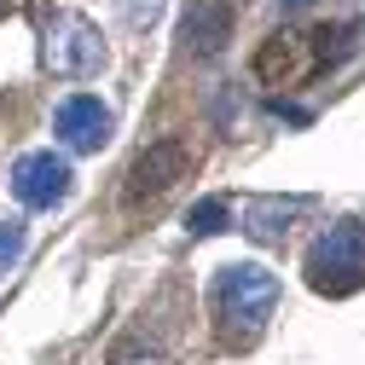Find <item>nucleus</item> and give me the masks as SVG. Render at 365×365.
<instances>
[{"instance_id":"9","label":"nucleus","mask_w":365,"mask_h":365,"mask_svg":"<svg viewBox=\"0 0 365 365\" xmlns=\"http://www.w3.org/2000/svg\"><path fill=\"white\" fill-rule=\"evenodd\" d=\"M290 70H296V35H272L267 47L255 53V76L261 81H284Z\"/></svg>"},{"instance_id":"12","label":"nucleus","mask_w":365,"mask_h":365,"mask_svg":"<svg viewBox=\"0 0 365 365\" xmlns=\"http://www.w3.org/2000/svg\"><path fill=\"white\" fill-rule=\"evenodd\" d=\"M122 6V18L133 24V29H151L157 18H163V0H116Z\"/></svg>"},{"instance_id":"4","label":"nucleus","mask_w":365,"mask_h":365,"mask_svg":"<svg viewBox=\"0 0 365 365\" xmlns=\"http://www.w3.org/2000/svg\"><path fill=\"white\" fill-rule=\"evenodd\" d=\"M12 197L24 209H58L70 197V163L58 151H29L12 163Z\"/></svg>"},{"instance_id":"6","label":"nucleus","mask_w":365,"mask_h":365,"mask_svg":"<svg viewBox=\"0 0 365 365\" xmlns=\"http://www.w3.org/2000/svg\"><path fill=\"white\" fill-rule=\"evenodd\" d=\"M53 128H58V140L70 151H99L110 140V110L99 99H87V93H70L58 110H53Z\"/></svg>"},{"instance_id":"5","label":"nucleus","mask_w":365,"mask_h":365,"mask_svg":"<svg viewBox=\"0 0 365 365\" xmlns=\"http://www.w3.org/2000/svg\"><path fill=\"white\" fill-rule=\"evenodd\" d=\"M186 168H192V151H186V145H180V140H157V145H145L140 157H133V168H128V197L140 203V197L168 192Z\"/></svg>"},{"instance_id":"2","label":"nucleus","mask_w":365,"mask_h":365,"mask_svg":"<svg viewBox=\"0 0 365 365\" xmlns=\"http://www.w3.org/2000/svg\"><path fill=\"white\" fill-rule=\"evenodd\" d=\"M302 272H307V290H319V296H354V290H365V220L325 226V232L307 244Z\"/></svg>"},{"instance_id":"13","label":"nucleus","mask_w":365,"mask_h":365,"mask_svg":"<svg viewBox=\"0 0 365 365\" xmlns=\"http://www.w3.org/2000/svg\"><path fill=\"white\" fill-rule=\"evenodd\" d=\"M296 6H307V0H284V12H296Z\"/></svg>"},{"instance_id":"1","label":"nucleus","mask_w":365,"mask_h":365,"mask_svg":"<svg viewBox=\"0 0 365 365\" xmlns=\"http://www.w3.org/2000/svg\"><path fill=\"white\" fill-rule=\"evenodd\" d=\"M272 307H279V279H272L267 267L255 261H232V267H220L215 272V290H209V313H215V336L220 348H255L261 331H267V319Z\"/></svg>"},{"instance_id":"8","label":"nucleus","mask_w":365,"mask_h":365,"mask_svg":"<svg viewBox=\"0 0 365 365\" xmlns=\"http://www.w3.org/2000/svg\"><path fill=\"white\" fill-rule=\"evenodd\" d=\"M226 29H232V24H226L220 6H203V12L186 18V41H192L197 53H220V47H226Z\"/></svg>"},{"instance_id":"10","label":"nucleus","mask_w":365,"mask_h":365,"mask_svg":"<svg viewBox=\"0 0 365 365\" xmlns=\"http://www.w3.org/2000/svg\"><path fill=\"white\" fill-rule=\"evenodd\" d=\"M226 220H232V203H226V197H203V203H192V215H186L192 238H215V232H226Z\"/></svg>"},{"instance_id":"11","label":"nucleus","mask_w":365,"mask_h":365,"mask_svg":"<svg viewBox=\"0 0 365 365\" xmlns=\"http://www.w3.org/2000/svg\"><path fill=\"white\" fill-rule=\"evenodd\" d=\"M24 255V220H0V272Z\"/></svg>"},{"instance_id":"7","label":"nucleus","mask_w":365,"mask_h":365,"mask_svg":"<svg viewBox=\"0 0 365 365\" xmlns=\"http://www.w3.org/2000/svg\"><path fill=\"white\" fill-rule=\"evenodd\" d=\"M302 215V197H261L244 209V232L255 244H272V238H284L290 232V220Z\"/></svg>"},{"instance_id":"3","label":"nucleus","mask_w":365,"mask_h":365,"mask_svg":"<svg viewBox=\"0 0 365 365\" xmlns=\"http://www.w3.org/2000/svg\"><path fill=\"white\" fill-rule=\"evenodd\" d=\"M47 70H53V76H76V81L99 76V70H105V41H99V29L87 24V18H58V24L47 29Z\"/></svg>"}]
</instances>
